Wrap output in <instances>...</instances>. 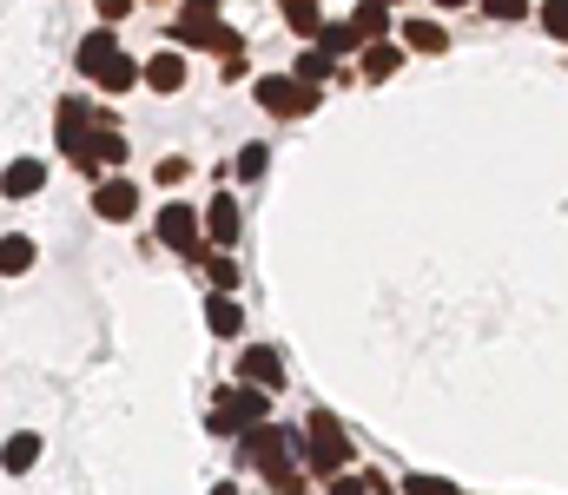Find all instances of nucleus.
<instances>
[{"mask_svg":"<svg viewBox=\"0 0 568 495\" xmlns=\"http://www.w3.org/2000/svg\"><path fill=\"white\" fill-rule=\"evenodd\" d=\"M113 60H119V47H113V34H87V47H79V66H87V73L100 79V73L113 66Z\"/></svg>","mask_w":568,"mask_h":495,"instance_id":"4468645a","label":"nucleus"},{"mask_svg":"<svg viewBox=\"0 0 568 495\" xmlns=\"http://www.w3.org/2000/svg\"><path fill=\"white\" fill-rule=\"evenodd\" d=\"M542 27H548L555 40H568V0H548V8H542Z\"/></svg>","mask_w":568,"mask_h":495,"instance_id":"5701e85b","label":"nucleus"},{"mask_svg":"<svg viewBox=\"0 0 568 495\" xmlns=\"http://www.w3.org/2000/svg\"><path fill=\"white\" fill-rule=\"evenodd\" d=\"M482 14H490V21H522L529 0H482Z\"/></svg>","mask_w":568,"mask_h":495,"instance_id":"4be33fe9","label":"nucleus"},{"mask_svg":"<svg viewBox=\"0 0 568 495\" xmlns=\"http://www.w3.org/2000/svg\"><path fill=\"white\" fill-rule=\"evenodd\" d=\"M34 456H40V436H14V443H8V456H0V462H8L14 475H27V469H34Z\"/></svg>","mask_w":568,"mask_h":495,"instance_id":"6ab92c4d","label":"nucleus"},{"mask_svg":"<svg viewBox=\"0 0 568 495\" xmlns=\"http://www.w3.org/2000/svg\"><path fill=\"white\" fill-rule=\"evenodd\" d=\"M437 8H469V0H437Z\"/></svg>","mask_w":568,"mask_h":495,"instance_id":"cd10ccee","label":"nucleus"},{"mask_svg":"<svg viewBox=\"0 0 568 495\" xmlns=\"http://www.w3.org/2000/svg\"><path fill=\"white\" fill-rule=\"evenodd\" d=\"M403 66V47H390V40H377V47H364V79H390Z\"/></svg>","mask_w":568,"mask_h":495,"instance_id":"dca6fc26","label":"nucleus"},{"mask_svg":"<svg viewBox=\"0 0 568 495\" xmlns=\"http://www.w3.org/2000/svg\"><path fill=\"white\" fill-rule=\"evenodd\" d=\"M173 40H179V47H212V53L238 60V34H231V27H218L212 14H186V21H173Z\"/></svg>","mask_w":568,"mask_h":495,"instance_id":"0eeeda50","label":"nucleus"},{"mask_svg":"<svg viewBox=\"0 0 568 495\" xmlns=\"http://www.w3.org/2000/svg\"><path fill=\"white\" fill-rule=\"evenodd\" d=\"M377 8H383V0H377Z\"/></svg>","mask_w":568,"mask_h":495,"instance_id":"c756f323","label":"nucleus"},{"mask_svg":"<svg viewBox=\"0 0 568 495\" xmlns=\"http://www.w3.org/2000/svg\"><path fill=\"white\" fill-rule=\"evenodd\" d=\"M324 495H370V488H364V475H331V488H324Z\"/></svg>","mask_w":568,"mask_h":495,"instance_id":"393cba45","label":"nucleus"},{"mask_svg":"<svg viewBox=\"0 0 568 495\" xmlns=\"http://www.w3.org/2000/svg\"><path fill=\"white\" fill-rule=\"evenodd\" d=\"M146 87H152V93H179V87H186V60H179V53H159V60L146 66Z\"/></svg>","mask_w":568,"mask_h":495,"instance_id":"9b49d317","label":"nucleus"},{"mask_svg":"<svg viewBox=\"0 0 568 495\" xmlns=\"http://www.w3.org/2000/svg\"><path fill=\"white\" fill-rule=\"evenodd\" d=\"M238 377H245L252 390H265V396H272V390L285 383V357H278L272 344H245V357H238Z\"/></svg>","mask_w":568,"mask_h":495,"instance_id":"6e6552de","label":"nucleus"},{"mask_svg":"<svg viewBox=\"0 0 568 495\" xmlns=\"http://www.w3.org/2000/svg\"><path fill=\"white\" fill-rule=\"evenodd\" d=\"M324 73H331V53H304V60H298V79H304V87H317Z\"/></svg>","mask_w":568,"mask_h":495,"instance_id":"412c9836","label":"nucleus"},{"mask_svg":"<svg viewBox=\"0 0 568 495\" xmlns=\"http://www.w3.org/2000/svg\"><path fill=\"white\" fill-rule=\"evenodd\" d=\"M258 106L278 119H298L317 106V87H304V79H258Z\"/></svg>","mask_w":568,"mask_h":495,"instance_id":"423d86ee","label":"nucleus"},{"mask_svg":"<svg viewBox=\"0 0 568 495\" xmlns=\"http://www.w3.org/2000/svg\"><path fill=\"white\" fill-rule=\"evenodd\" d=\"M212 495H238V488H231V482H225V488H212Z\"/></svg>","mask_w":568,"mask_h":495,"instance_id":"c85d7f7f","label":"nucleus"},{"mask_svg":"<svg viewBox=\"0 0 568 495\" xmlns=\"http://www.w3.org/2000/svg\"><path fill=\"white\" fill-rule=\"evenodd\" d=\"M205 317H212V330H218V338H238V330H245V310H238V304H231L225 291H218V297L205 304Z\"/></svg>","mask_w":568,"mask_h":495,"instance_id":"2eb2a0df","label":"nucleus"},{"mask_svg":"<svg viewBox=\"0 0 568 495\" xmlns=\"http://www.w3.org/2000/svg\"><path fill=\"white\" fill-rule=\"evenodd\" d=\"M252 423H265V390H225V403L212 409L218 436H245Z\"/></svg>","mask_w":568,"mask_h":495,"instance_id":"20e7f679","label":"nucleus"},{"mask_svg":"<svg viewBox=\"0 0 568 495\" xmlns=\"http://www.w3.org/2000/svg\"><path fill=\"white\" fill-rule=\"evenodd\" d=\"M27 265H34V244H27V238H0V271L14 278V271H27Z\"/></svg>","mask_w":568,"mask_h":495,"instance_id":"a211bd4d","label":"nucleus"},{"mask_svg":"<svg viewBox=\"0 0 568 495\" xmlns=\"http://www.w3.org/2000/svg\"><path fill=\"white\" fill-rule=\"evenodd\" d=\"M93 212H100V218H132V212H139V186H132V179H113V186H100Z\"/></svg>","mask_w":568,"mask_h":495,"instance_id":"1a4fd4ad","label":"nucleus"},{"mask_svg":"<svg viewBox=\"0 0 568 495\" xmlns=\"http://www.w3.org/2000/svg\"><path fill=\"white\" fill-rule=\"evenodd\" d=\"M245 462H258V469L272 475V488H278V495H311V488H304V475H298V436L252 423V430H245Z\"/></svg>","mask_w":568,"mask_h":495,"instance_id":"f257e3e1","label":"nucleus"},{"mask_svg":"<svg viewBox=\"0 0 568 495\" xmlns=\"http://www.w3.org/2000/svg\"><path fill=\"white\" fill-rule=\"evenodd\" d=\"M47 186V165L40 158H14L8 165V199H27V192H40Z\"/></svg>","mask_w":568,"mask_h":495,"instance_id":"f8f14e48","label":"nucleus"},{"mask_svg":"<svg viewBox=\"0 0 568 495\" xmlns=\"http://www.w3.org/2000/svg\"><path fill=\"white\" fill-rule=\"evenodd\" d=\"M205 218L192 212V205H166V212H159V238H166L173 244V252H186V258H205Z\"/></svg>","mask_w":568,"mask_h":495,"instance_id":"39448f33","label":"nucleus"},{"mask_svg":"<svg viewBox=\"0 0 568 495\" xmlns=\"http://www.w3.org/2000/svg\"><path fill=\"white\" fill-rule=\"evenodd\" d=\"M403 47H417V53H443L450 34H443L437 21H403Z\"/></svg>","mask_w":568,"mask_h":495,"instance_id":"ddd939ff","label":"nucleus"},{"mask_svg":"<svg viewBox=\"0 0 568 495\" xmlns=\"http://www.w3.org/2000/svg\"><path fill=\"white\" fill-rule=\"evenodd\" d=\"M205 231H212L218 244H238V199H231V192H218V199L205 205Z\"/></svg>","mask_w":568,"mask_h":495,"instance_id":"9d476101","label":"nucleus"},{"mask_svg":"<svg viewBox=\"0 0 568 495\" xmlns=\"http://www.w3.org/2000/svg\"><path fill=\"white\" fill-rule=\"evenodd\" d=\"M304 456H311V469H324V475H344L351 443H344V430H338L331 409H317V417H311V430H304Z\"/></svg>","mask_w":568,"mask_h":495,"instance_id":"f03ea898","label":"nucleus"},{"mask_svg":"<svg viewBox=\"0 0 568 495\" xmlns=\"http://www.w3.org/2000/svg\"><path fill=\"white\" fill-rule=\"evenodd\" d=\"M126 8H132V0H100V14H106V21H126Z\"/></svg>","mask_w":568,"mask_h":495,"instance_id":"bb28decb","label":"nucleus"},{"mask_svg":"<svg viewBox=\"0 0 568 495\" xmlns=\"http://www.w3.org/2000/svg\"><path fill=\"white\" fill-rule=\"evenodd\" d=\"M285 8V21L298 27V34H324V14H317V0H278Z\"/></svg>","mask_w":568,"mask_h":495,"instance_id":"f3484780","label":"nucleus"},{"mask_svg":"<svg viewBox=\"0 0 568 495\" xmlns=\"http://www.w3.org/2000/svg\"><path fill=\"white\" fill-rule=\"evenodd\" d=\"M265 158H272L265 145H245V152H238V179H258V173H265Z\"/></svg>","mask_w":568,"mask_h":495,"instance_id":"b1692460","label":"nucleus"},{"mask_svg":"<svg viewBox=\"0 0 568 495\" xmlns=\"http://www.w3.org/2000/svg\"><path fill=\"white\" fill-rule=\"evenodd\" d=\"M205 265H212V284H218V291H231V284H238V271H231V258H205Z\"/></svg>","mask_w":568,"mask_h":495,"instance_id":"a878e982","label":"nucleus"},{"mask_svg":"<svg viewBox=\"0 0 568 495\" xmlns=\"http://www.w3.org/2000/svg\"><path fill=\"white\" fill-rule=\"evenodd\" d=\"M403 495H463V488L443 475H403Z\"/></svg>","mask_w":568,"mask_h":495,"instance_id":"aec40b11","label":"nucleus"},{"mask_svg":"<svg viewBox=\"0 0 568 495\" xmlns=\"http://www.w3.org/2000/svg\"><path fill=\"white\" fill-rule=\"evenodd\" d=\"M93 126H100V113H87V100H66L60 106V145H66V158L79 165V173H100V165H93Z\"/></svg>","mask_w":568,"mask_h":495,"instance_id":"7ed1b4c3","label":"nucleus"}]
</instances>
